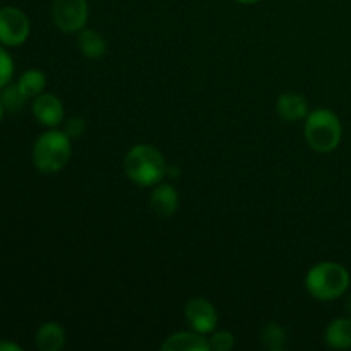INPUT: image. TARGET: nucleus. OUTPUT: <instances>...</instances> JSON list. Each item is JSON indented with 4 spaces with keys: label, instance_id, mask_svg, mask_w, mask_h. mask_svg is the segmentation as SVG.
I'll return each mask as SVG.
<instances>
[{
    "label": "nucleus",
    "instance_id": "obj_1",
    "mask_svg": "<svg viewBox=\"0 0 351 351\" xmlns=\"http://www.w3.org/2000/svg\"><path fill=\"white\" fill-rule=\"evenodd\" d=\"M123 170L139 187H154L167 177L168 165L156 147L149 144H137L125 154Z\"/></svg>",
    "mask_w": 351,
    "mask_h": 351
},
{
    "label": "nucleus",
    "instance_id": "obj_2",
    "mask_svg": "<svg viewBox=\"0 0 351 351\" xmlns=\"http://www.w3.org/2000/svg\"><path fill=\"white\" fill-rule=\"evenodd\" d=\"M305 288L315 300H338L348 291L350 273L341 264L324 261L308 269L307 276H305Z\"/></svg>",
    "mask_w": 351,
    "mask_h": 351
},
{
    "label": "nucleus",
    "instance_id": "obj_3",
    "mask_svg": "<svg viewBox=\"0 0 351 351\" xmlns=\"http://www.w3.org/2000/svg\"><path fill=\"white\" fill-rule=\"evenodd\" d=\"M305 141L315 153H331L339 146L343 137L341 120L328 108H317L305 119Z\"/></svg>",
    "mask_w": 351,
    "mask_h": 351
},
{
    "label": "nucleus",
    "instance_id": "obj_4",
    "mask_svg": "<svg viewBox=\"0 0 351 351\" xmlns=\"http://www.w3.org/2000/svg\"><path fill=\"white\" fill-rule=\"evenodd\" d=\"M72 156L71 137L64 130H47L33 146V163L41 173H57Z\"/></svg>",
    "mask_w": 351,
    "mask_h": 351
},
{
    "label": "nucleus",
    "instance_id": "obj_5",
    "mask_svg": "<svg viewBox=\"0 0 351 351\" xmlns=\"http://www.w3.org/2000/svg\"><path fill=\"white\" fill-rule=\"evenodd\" d=\"M89 9L86 0H53L51 17L62 33H79L88 23Z\"/></svg>",
    "mask_w": 351,
    "mask_h": 351
},
{
    "label": "nucleus",
    "instance_id": "obj_6",
    "mask_svg": "<svg viewBox=\"0 0 351 351\" xmlns=\"http://www.w3.org/2000/svg\"><path fill=\"white\" fill-rule=\"evenodd\" d=\"M29 36V19L17 7L0 9V45L19 47Z\"/></svg>",
    "mask_w": 351,
    "mask_h": 351
},
{
    "label": "nucleus",
    "instance_id": "obj_7",
    "mask_svg": "<svg viewBox=\"0 0 351 351\" xmlns=\"http://www.w3.org/2000/svg\"><path fill=\"white\" fill-rule=\"evenodd\" d=\"M185 319H187L189 326L194 329L199 335H209L218 326V312H216L215 305L209 300L202 297L191 298L185 304Z\"/></svg>",
    "mask_w": 351,
    "mask_h": 351
},
{
    "label": "nucleus",
    "instance_id": "obj_8",
    "mask_svg": "<svg viewBox=\"0 0 351 351\" xmlns=\"http://www.w3.org/2000/svg\"><path fill=\"white\" fill-rule=\"evenodd\" d=\"M33 115L41 125L57 127L64 122V105L50 93H41L33 101Z\"/></svg>",
    "mask_w": 351,
    "mask_h": 351
},
{
    "label": "nucleus",
    "instance_id": "obj_9",
    "mask_svg": "<svg viewBox=\"0 0 351 351\" xmlns=\"http://www.w3.org/2000/svg\"><path fill=\"white\" fill-rule=\"evenodd\" d=\"M178 199L180 197H178V192L173 185L160 182L158 185H154L149 206L156 216H160V218H170L178 209Z\"/></svg>",
    "mask_w": 351,
    "mask_h": 351
},
{
    "label": "nucleus",
    "instance_id": "obj_10",
    "mask_svg": "<svg viewBox=\"0 0 351 351\" xmlns=\"http://www.w3.org/2000/svg\"><path fill=\"white\" fill-rule=\"evenodd\" d=\"M276 112L287 122H300L311 113L307 99L297 93H283L276 101Z\"/></svg>",
    "mask_w": 351,
    "mask_h": 351
},
{
    "label": "nucleus",
    "instance_id": "obj_11",
    "mask_svg": "<svg viewBox=\"0 0 351 351\" xmlns=\"http://www.w3.org/2000/svg\"><path fill=\"white\" fill-rule=\"evenodd\" d=\"M165 351H211L209 350L208 339L204 335H199L195 331H180L168 336L167 341L161 345Z\"/></svg>",
    "mask_w": 351,
    "mask_h": 351
},
{
    "label": "nucleus",
    "instance_id": "obj_12",
    "mask_svg": "<svg viewBox=\"0 0 351 351\" xmlns=\"http://www.w3.org/2000/svg\"><path fill=\"white\" fill-rule=\"evenodd\" d=\"M324 341L332 350L351 348V319L338 317L326 328Z\"/></svg>",
    "mask_w": 351,
    "mask_h": 351
},
{
    "label": "nucleus",
    "instance_id": "obj_13",
    "mask_svg": "<svg viewBox=\"0 0 351 351\" xmlns=\"http://www.w3.org/2000/svg\"><path fill=\"white\" fill-rule=\"evenodd\" d=\"M65 345V331L58 322H45L36 331V346L41 351H60Z\"/></svg>",
    "mask_w": 351,
    "mask_h": 351
},
{
    "label": "nucleus",
    "instance_id": "obj_14",
    "mask_svg": "<svg viewBox=\"0 0 351 351\" xmlns=\"http://www.w3.org/2000/svg\"><path fill=\"white\" fill-rule=\"evenodd\" d=\"M77 47L88 58H101L106 53V41L98 31L81 29L77 34Z\"/></svg>",
    "mask_w": 351,
    "mask_h": 351
},
{
    "label": "nucleus",
    "instance_id": "obj_15",
    "mask_svg": "<svg viewBox=\"0 0 351 351\" xmlns=\"http://www.w3.org/2000/svg\"><path fill=\"white\" fill-rule=\"evenodd\" d=\"M17 86H19L21 91L26 95L27 99L36 98V96H40L41 93L45 91V88H47V77H45L43 72L38 71V69H29V71H26L21 75Z\"/></svg>",
    "mask_w": 351,
    "mask_h": 351
},
{
    "label": "nucleus",
    "instance_id": "obj_16",
    "mask_svg": "<svg viewBox=\"0 0 351 351\" xmlns=\"http://www.w3.org/2000/svg\"><path fill=\"white\" fill-rule=\"evenodd\" d=\"M0 99H2V105L7 112H19V110L24 108L26 105V95L21 91V88L17 84H7L5 88H2V93H0Z\"/></svg>",
    "mask_w": 351,
    "mask_h": 351
},
{
    "label": "nucleus",
    "instance_id": "obj_17",
    "mask_svg": "<svg viewBox=\"0 0 351 351\" xmlns=\"http://www.w3.org/2000/svg\"><path fill=\"white\" fill-rule=\"evenodd\" d=\"M285 339H287L285 329L281 328V326L274 324V322H269V324L264 326L263 332H261V341H263V345L271 351L283 350Z\"/></svg>",
    "mask_w": 351,
    "mask_h": 351
},
{
    "label": "nucleus",
    "instance_id": "obj_18",
    "mask_svg": "<svg viewBox=\"0 0 351 351\" xmlns=\"http://www.w3.org/2000/svg\"><path fill=\"white\" fill-rule=\"evenodd\" d=\"M209 350L213 351H228L235 345V336L230 331H213L211 338L208 339Z\"/></svg>",
    "mask_w": 351,
    "mask_h": 351
},
{
    "label": "nucleus",
    "instance_id": "obj_19",
    "mask_svg": "<svg viewBox=\"0 0 351 351\" xmlns=\"http://www.w3.org/2000/svg\"><path fill=\"white\" fill-rule=\"evenodd\" d=\"M14 75V62L9 51L0 45V89L5 88Z\"/></svg>",
    "mask_w": 351,
    "mask_h": 351
},
{
    "label": "nucleus",
    "instance_id": "obj_20",
    "mask_svg": "<svg viewBox=\"0 0 351 351\" xmlns=\"http://www.w3.org/2000/svg\"><path fill=\"white\" fill-rule=\"evenodd\" d=\"M64 132L67 134L71 139H75V137H81L82 134L86 132V120L82 117H71V119L65 122Z\"/></svg>",
    "mask_w": 351,
    "mask_h": 351
},
{
    "label": "nucleus",
    "instance_id": "obj_21",
    "mask_svg": "<svg viewBox=\"0 0 351 351\" xmlns=\"http://www.w3.org/2000/svg\"><path fill=\"white\" fill-rule=\"evenodd\" d=\"M0 351H23L19 345L10 341H0Z\"/></svg>",
    "mask_w": 351,
    "mask_h": 351
},
{
    "label": "nucleus",
    "instance_id": "obj_22",
    "mask_svg": "<svg viewBox=\"0 0 351 351\" xmlns=\"http://www.w3.org/2000/svg\"><path fill=\"white\" fill-rule=\"evenodd\" d=\"M235 2L242 3V5H252V3H257V2H261V0H235Z\"/></svg>",
    "mask_w": 351,
    "mask_h": 351
},
{
    "label": "nucleus",
    "instance_id": "obj_23",
    "mask_svg": "<svg viewBox=\"0 0 351 351\" xmlns=\"http://www.w3.org/2000/svg\"><path fill=\"white\" fill-rule=\"evenodd\" d=\"M3 105H2V99H0V122H2V119H3Z\"/></svg>",
    "mask_w": 351,
    "mask_h": 351
}]
</instances>
